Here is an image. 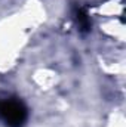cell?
<instances>
[{
	"label": "cell",
	"mask_w": 126,
	"mask_h": 127,
	"mask_svg": "<svg viewBox=\"0 0 126 127\" xmlns=\"http://www.w3.org/2000/svg\"><path fill=\"white\" fill-rule=\"evenodd\" d=\"M0 117L9 127H21L27 120V108L19 100L0 102Z\"/></svg>",
	"instance_id": "obj_1"
},
{
	"label": "cell",
	"mask_w": 126,
	"mask_h": 127,
	"mask_svg": "<svg viewBox=\"0 0 126 127\" xmlns=\"http://www.w3.org/2000/svg\"><path fill=\"white\" fill-rule=\"evenodd\" d=\"M74 18H76V22H77V25H79V28L82 31H89L91 30V19H89V16H88V13H86L85 9L76 7Z\"/></svg>",
	"instance_id": "obj_2"
}]
</instances>
